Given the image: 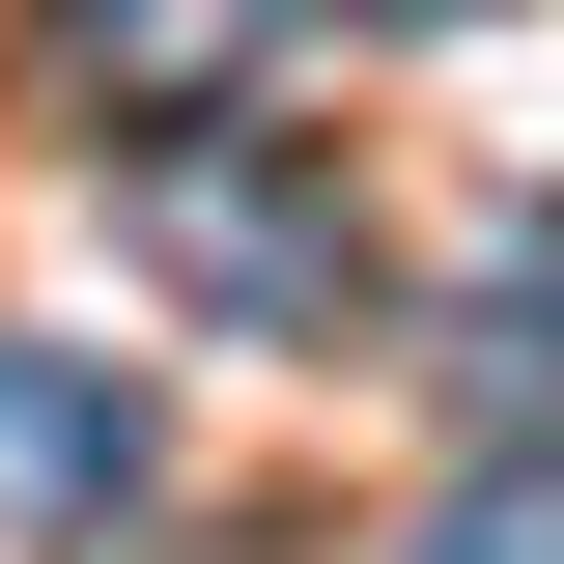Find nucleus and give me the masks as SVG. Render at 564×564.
Listing matches in <instances>:
<instances>
[{
  "instance_id": "423d86ee",
  "label": "nucleus",
  "mask_w": 564,
  "mask_h": 564,
  "mask_svg": "<svg viewBox=\"0 0 564 564\" xmlns=\"http://www.w3.org/2000/svg\"><path fill=\"white\" fill-rule=\"evenodd\" d=\"M367 29H508V0H367Z\"/></svg>"
},
{
  "instance_id": "20e7f679",
  "label": "nucleus",
  "mask_w": 564,
  "mask_h": 564,
  "mask_svg": "<svg viewBox=\"0 0 564 564\" xmlns=\"http://www.w3.org/2000/svg\"><path fill=\"white\" fill-rule=\"evenodd\" d=\"M452 395L536 423L564 395V198H480V282H452Z\"/></svg>"
},
{
  "instance_id": "f257e3e1",
  "label": "nucleus",
  "mask_w": 564,
  "mask_h": 564,
  "mask_svg": "<svg viewBox=\"0 0 564 564\" xmlns=\"http://www.w3.org/2000/svg\"><path fill=\"white\" fill-rule=\"evenodd\" d=\"M113 254L198 311V339H339L367 311V226H339V170L282 113H170V141H113Z\"/></svg>"
},
{
  "instance_id": "39448f33",
  "label": "nucleus",
  "mask_w": 564,
  "mask_h": 564,
  "mask_svg": "<svg viewBox=\"0 0 564 564\" xmlns=\"http://www.w3.org/2000/svg\"><path fill=\"white\" fill-rule=\"evenodd\" d=\"M423 564H564V480H508V452H480V480H452V536H423Z\"/></svg>"
},
{
  "instance_id": "f03ea898",
  "label": "nucleus",
  "mask_w": 564,
  "mask_h": 564,
  "mask_svg": "<svg viewBox=\"0 0 564 564\" xmlns=\"http://www.w3.org/2000/svg\"><path fill=\"white\" fill-rule=\"evenodd\" d=\"M282 29H311V0H29V113H85V141H170V113H226Z\"/></svg>"
},
{
  "instance_id": "7ed1b4c3",
  "label": "nucleus",
  "mask_w": 564,
  "mask_h": 564,
  "mask_svg": "<svg viewBox=\"0 0 564 564\" xmlns=\"http://www.w3.org/2000/svg\"><path fill=\"white\" fill-rule=\"evenodd\" d=\"M141 480H170V452H141V367H85V339H0V536H113Z\"/></svg>"
}]
</instances>
